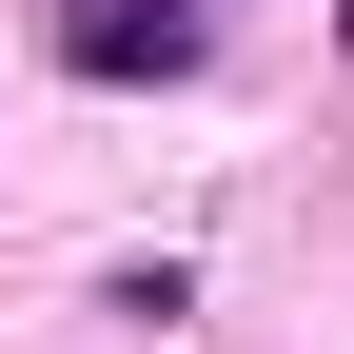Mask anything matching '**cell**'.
Here are the masks:
<instances>
[{
    "label": "cell",
    "mask_w": 354,
    "mask_h": 354,
    "mask_svg": "<svg viewBox=\"0 0 354 354\" xmlns=\"http://www.w3.org/2000/svg\"><path fill=\"white\" fill-rule=\"evenodd\" d=\"M197 39H216V0H79L59 59L79 79H197Z\"/></svg>",
    "instance_id": "cell-1"
}]
</instances>
